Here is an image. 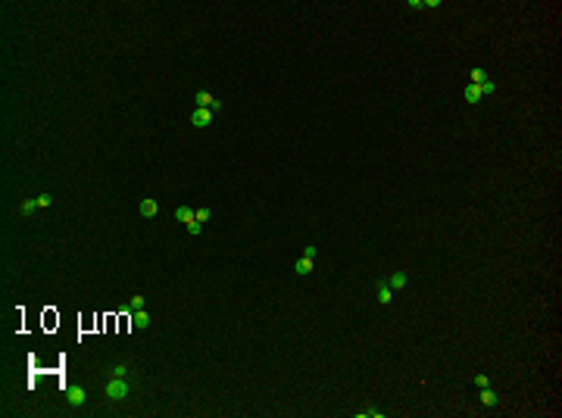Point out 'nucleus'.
<instances>
[{
    "label": "nucleus",
    "mask_w": 562,
    "mask_h": 418,
    "mask_svg": "<svg viewBox=\"0 0 562 418\" xmlns=\"http://www.w3.org/2000/svg\"><path fill=\"white\" fill-rule=\"evenodd\" d=\"M103 390H107V400L119 403V400H125L128 393H132V381L128 378H110L107 384H103Z\"/></svg>",
    "instance_id": "1"
},
{
    "label": "nucleus",
    "mask_w": 562,
    "mask_h": 418,
    "mask_svg": "<svg viewBox=\"0 0 562 418\" xmlns=\"http://www.w3.org/2000/svg\"><path fill=\"white\" fill-rule=\"evenodd\" d=\"M375 300H378L381 306H391L394 303V290L388 287V278H378V281H375Z\"/></svg>",
    "instance_id": "2"
},
{
    "label": "nucleus",
    "mask_w": 562,
    "mask_h": 418,
    "mask_svg": "<svg viewBox=\"0 0 562 418\" xmlns=\"http://www.w3.org/2000/svg\"><path fill=\"white\" fill-rule=\"evenodd\" d=\"M213 119H216L213 109H194V112H191V125H194V128H209V125H213Z\"/></svg>",
    "instance_id": "3"
},
{
    "label": "nucleus",
    "mask_w": 562,
    "mask_h": 418,
    "mask_svg": "<svg viewBox=\"0 0 562 418\" xmlns=\"http://www.w3.org/2000/svg\"><path fill=\"white\" fill-rule=\"evenodd\" d=\"M312 269H315V259H312V256H306V253H303V256L294 262V272H297L300 278H303V275H312Z\"/></svg>",
    "instance_id": "4"
},
{
    "label": "nucleus",
    "mask_w": 562,
    "mask_h": 418,
    "mask_svg": "<svg viewBox=\"0 0 562 418\" xmlns=\"http://www.w3.org/2000/svg\"><path fill=\"white\" fill-rule=\"evenodd\" d=\"M66 400H69V406H85L88 403V390L85 387H69Z\"/></svg>",
    "instance_id": "5"
},
{
    "label": "nucleus",
    "mask_w": 562,
    "mask_h": 418,
    "mask_svg": "<svg viewBox=\"0 0 562 418\" xmlns=\"http://www.w3.org/2000/svg\"><path fill=\"white\" fill-rule=\"evenodd\" d=\"M194 103H197V109H213L216 97L209 94V91H197V94H194Z\"/></svg>",
    "instance_id": "6"
},
{
    "label": "nucleus",
    "mask_w": 562,
    "mask_h": 418,
    "mask_svg": "<svg viewBox=\"0 0 562 418\" xmlns=\"http://www.w3.org/2000/svg\"><path fill=\"white\" fill-rule=\"evenodd\" d=\"M138 212L144 215V218H153V215L159 212V203H156V200H150V197H147V200H140V206H138Z\"/></svg>",
    "instance_id": "7"
},
{
    "label": "nucleus",
    "mask_w": 562,
    "mask_h": 418,
    "mask_svg": "<svg viewBox=\"0 0 562 418\" xmlns=\"http://www.w3.org/2000/svg\"><path fill=\"white\" fill-rule=\"evenodd\" d=\"M406 284H409V275H406V272H394V275L388 278V287H391V290H403Z\"/></svg>",
    "instance_id": "8"
},
{
    "label": "nucleus",
    "mask_w": 562,
    "mask_h": 418,
    "mask_svg": "<svg viewBox=\"0 0 562 418\" xmlns=\"http://www.w3.org/2000/svg\"><path fill=\"white\" fill-rule=\"evenodd\" d=\"M462 100H465V103H472V106H475V103H481V88H478V85H465Z\"/></svg>",
    "instance_id": "9"
},
{
    "label": "nucleus",
    "mask_w": 562,
    "mask_h": 418,
    "mask_svg": "<svg viewBox=\"0 0 562 418\" xmlns=\"http://www.w3.org/2000/svg\"><path fill=\"white\" fill-rule=\"evenodd\" d=\"M478 393H481V406H487V409H497V403H500V397H497V393L490 390V387H481Z\"/></svg>",
    "instance_id": "10"
},
{
    "label": "nucleus",
    "mask_w": 562,
    "mask_h": 418,
    "mask_svg": "<svg viewBox=\"0 0 562 418\" xmlns=\"http://www.w3.org/2000/svg\"><path fill=\"white\" fill-rule=\"evenodd\" d=\"M38 212V200H22L19 203V218H31Z\"/></svg>",
    "instance_id": "11"
},
{
    "label": "nucleus",
    "mask_w": 562,
    "mask_h": 418,
    "mask_svg": "<svg viewBox=\"0 0 562 418\" xmlns=\"http://www.w3.org/2000/svg\"><path fill=\"white\" fill-rule=\"evenodd\" d=\"M132 324H135L138 331H147V328H150V315H147L144 309H138L135 315H132Z\"/></svg>",
    "instance_id": "12"
},
{
    "label": "nucleus",
    "mask_w": 562,
    "mask_h": 418,
    "mask_svg": "<svg viewBox=\"0 0 562 418\" xmlns=\"http://www.w3.org/2000/svg\"><path fill=\"white\" fill-rule=\"evenodd\" d=\"M175 218H178L181 225H191L194 222V209L191 206H178V209H175Z\"/></svg>",
    "instance_id": "13"
},
{
    "label": "nucleus",
    "mask_w": 562,
    "mask_h": 418,
    "mask_svg": "<svg viewBox=\"0 0 562 418\" xmlns=\"http://www.w3.org/2000/svg\"><path fill=\"white\" fill-rule=\"evenodd\" d=\"M359 415H362V418H384V409H378V406H366Z\"/></svg>",
    "instance_id": "14"
},
{
    "label": "nucleus",
    "mask_w": 562,
    "mask_h": 418,
    "mask_svg": "<svg viewBox=\"0 0 562 418\" xmlns=\"http://www.w3.org/2000/svg\"><path fill=\"white\" fill-rule=\"evenodd\" d=\"M113 378H128V362H116L113 365Z\"/></svg>",
    "instance_id": "15"
},
{
    "label": "nucleus",
    "mask_w": 562,
    "mask_h": 418,
    "mask_svg": "<svg viewBox=\"0 0 562 418\" xmlns=\"http://www.w3.org/2000/svg\"><path fill=\"white\" fill-rule=\"evenodd\" d=\"M194 218H197L200 225H206L209 218H213V212H209V209H194Z\"/></svg>",
    "instance_id": "16"
},
{
    "label": "nucleus",
    "mask_w": 562,
    "mask_h": 418,
    "mask_svg": "<svg viewBox=\"0 0 562 418\" xmlns=\"http://www.w3.org/2000/svg\"><path fill=\"white\" fill-rule=\"evenodd\" d=\"M481 81H487V72L478 66V69H472V85H481Z\"/></svg>",
    "instance_id": "17"
},
{
    "label": "nucleus",
    "mask_w": 562,
    "mask_h": 418,
    "mask_svg": "<svg viewBox=\"0 0 562 418\" xmlns=\"http://www.w3.org/2000/svg\"><path fill=\"white\" fill-rule=\"evenodd\" d=\"M478 88H481V97H490V94H494V91H497V85H494V81H481V85H478Z\"/></svg>",
    "instance_id": "18"
},
{
    "label": "nucleus",
    "mask_w": 562,
    "mask_h": 418,
    "mask_svg": "<svg viewBox=\"0 0 562 418\" xmlns=\"http://www.w3.org/2000/svg\"><path fill=\"white\" fill-rule=\"evenodd\" d=\"M144 306H147V300L140 297V294H138V297H132V303H128V309H132V312H138V309H144Z\"/></svg>",
    "instance_id": "19"
},
{
    "label": "nucleus",
    "mask_w": 562,
    "mask_h": 418,
    "mask_svg": "<svg viewBox=\"0 0 562 418\" xmlns=\"http://www.w3.org/2000/svg\"><path fill=\"white\" fill-rule=\"evenodd\" d=\"M472 384H475L478 390H481V387H490V378H487V375H475V378H472Z\"/></svg>",
    "instance_id": "20"
},
{
    "label": "nucleus",
    "mask_w": 562,
    "mask_h": 418,
    "mask_svg": "<svg viewBox=\"0 0 562 418\" xmlns=\"http://www.w3.org/2000/svg\"><path fill=\"white\" fill-rule=\"evenodd\" d=\"M50 203H53V197H50V194H41V197H38V209H47Z\"/></svg>",
    "instance_id": "21"
},
{
    "label": "nucleus",
    "mask_w": 562,
    "mask_h": 418,
    "mask_svg": "<svg viewBox=\"0 0 562 418\" xmlns=\"http://www.w3.org/2000/svg\"><path fill=\"white\" fill-rule=\"evenodd\" d=\"M200 231H203V225H200V222H197V218H194V222H191V225H187V234H200Z\"/></svg>",
    "instance_id": "22"
}]
</instances>
